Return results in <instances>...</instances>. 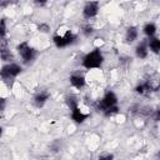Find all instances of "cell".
Masks as SVG:
<instances>
[{
    "label": "cell",
    "instance_id": "7402d4cb",
    "mask_svg": "<svg viewBox=\"0 0 160 160\" xmlns=\"http://www.w3.org/2000/svg\"><path fill=\"white\" fill-rule=\"evenodd\" d=\"M159 86H160V81H159Z\"/></svg>",
    "mask_w": 160,
    "mask_h": 160
},
{
    "label": "cell",
    "instance_id": "e0dca14e",
    "mask_svg": "<svg viewBox=\"0 0 160 160\" xmlns=\"http://www.w3.org/2000/svg\"><path fill=\"white\" fill-rule=\"evenodd\" d=\"M118 111H119V108H118V105H116V106L109 108V109L104 112V115H105V116H112V115H114V114H116Z\"/></svg>",
    "mask_w": 160,
    "mask_h": 160
},
{
    "label": "cell",
    "instance_id": "2e32d148",
    "mask_svg": "<svg viewBox=\"0 0 160 160\" xmlns=\"http://www.w3.org/2000/svg\"><path fill=\"white\" fill-rule=\"evenodd\" d=\"M82 32H84L85 36H90V35L94 32V28H92L90 24H86V25L82 26Z\"/></svg>",
    "mask_w": 160,
    "mask_h": 160
},
{
    "label": "cell",
    "instance_id": "30bf717a",
    "mask_svg": "<svg viewBox=\"0 0 160 160\" xmlns=\"http://www.w3.org/2000/svg\"><path fill=\"white\" fill-rule=\"evenodd\" d=\"M88 118H89V115H88V114H84V112H82V111H81L79 108L71 111V119H72L75 122H78V124L84 122V121H85Z\"/></svg>",
    "mask_w": 160,
    "mask_h": 160
},
{
    "label": "cell",
    "instance_id": "52a82bcc",
    "mask_svg": "<svg viewBox=\"0 0 160 160\" xmlns=\"http://www.w3.org/2000/svg\"><path fill=\"white\" fill-rule=\"evenodd\" d=\"M50 98V92L46 91V90H40L39 92H36L34 95V104L38 106V108H41L45 105V102L49 100Z\"/></svg>",
    "mask_w": 160,
    "mask_h": 160
},
{
    "label": "cell",
    "instance_id": "4fadbf2b",
    "mask_svg": "<svg viewBox=\"0 0 160 160\" xmlns=\"http://www.w3.org/2000/svg\"><path fill=\"white\" fill-rule=\"evenodd\" d=\"M142 31H144V34H145L146 36H149V38L151 39V38H154V35H155V32H156V26H155L154 22H148V24L144 25Z\"/></svg>",
    "mask_w": 160,
    "mask_h": 160
},
{
    "label": "cell",
    "instance_id": "7c38bea8",
    "mask_svg": "<svg viewBox=\"0 0 160 160\" xmlns=\"http://www.w3.org/2000/svg\"><path fill=\"white\" fill-rule=\"evenodd\" d=\"M148 46L154 54H160V39L159 38H151L148 40Z\"/></svg>",
    "mask_w": 160,
    "mask_h": 160
},
{
    "label": "cell",
    "instance_id": "ffe728a7",
    "mask_svg": "<svg viewBox=\"0 0 160 160\" xmlns=\"http://www.w3.org/2000/svg\"><path fill=\"white\" fill-rule=\"evenodd\" d=\"M5 32H6V26H5V20H1V25H0V34H1V39H5Z\"/></svg>",
    "mask_w": 160,
    "mask_h": 160
},
{
    "label": "cell",
    "instance_id": "277c9868",
    "mask_svg": "<svg viewBox=\"0 0 160 160\" xmlns=\"http://www.w3.org/2000/svg\"><path fill=\"white\" fill-rule=\"evenodd\" d=\"M116 104H118V96L115 95V92H112V91H108V92L102 96V99L98 102L96 109L104 114L109 108L116 106Z\"/></svg>",
    "mask_w": 160,
    "mask_h": 160
},
{
    "label": "cell",
    "instance_id": "9c48e42d",
    "mask_svg": "<svg viewBox=\"0 0 160 160\" xmlns=\"http://www.w3.org/2000/svg\"><path fill=\"white\" fill-rule=\"evenodd\" d=\"M149 54V46H148V41H141L136 48H135V55L139 59H145Z\"/></svg>",
    "mask_w": 160,
    "mask_h": 160
},
{
    "label": "cell",
    "instance_id": "8992f818",
    "mask_svg": "<svg viewBox=\"0 0 160 160\" xmlns=\"http://www.w3.org/2000/svg\"><path fill=\"white\" fill-rule=\"evenodd\" d=\"M99 8H100V4L98 1H88L82 9V16L85 19H91V18L96 16Z\"/></svg>",
    "mask_w": 160,
    "mask_h": 160
},
{
    "label": "cell",
    "instance_id": "5b68a950",
    "mask_svg": "<svg viewBox=\"0 0 160 160\" xmlns=\"http://www.w3.org/2000/svg\"><path fill=\"white\" fill-rule=\"evenodd\" d=\"M21 71H22V69H21V66H20L19 64L10 62V64H6V65H4V66L1 68L0 74H1L2 80L8 81V80H10V79L16 78Z\"/></svg>",
    "mask_w": 160,
    "mask_h": 160
},
{
    "label": "cell",
    "instance_id": "d6986e66",
    "mask_svg": "<svg viewBox=\"0 0 160 160\" xmlns=\"http://www.w3.org/2000/svg\"><path fill=\"white\" fill-rule=\"evenodd\" d=\"M98 160H114V155L110 152H105V154H101Z\"/></svg>",
    "mask_w": 160,
    "mask_h": 160
},
{
    "label": "cell",
    "instance_id": "5bb4252c",
    "mask_svg": "<svg viewBox=\"0 0 160 160\" xmlns=\"http://www.w3.org/2000/svg\"><path fill=\"white\" fill-rule=\"evenodd\" d=\"M150 90H151V85H150V82H149V81L140 82V84L135 88V91H136L138 94H141V95H144V94L149 92Z\"/></svg>",
    "mask_w": 160,
    "mask_h": 160
},
{
    "label": "cell",
    "instance_id": "44dd1931",
    "mask_svg": "<svg viewBox=\"0 0 160 160\" xmlns=\"http://www.w3.org/2000/svg\"><path fill=\"white\" fill-rule=\"evenodd\" d=\"M152 118H154V120H155V121H160V109H156V110L154 111Z\"/></svg>",
    "mask_w": 160,
    "mask_h": 160
},
{
    "label": "cell",
    "instance_id": "ba28073f",
    "mask_svg": "<svg viewBox=\"0 0 160 160\" xmlns=\"http://www.w3.org/2000/svg\"><path fill=\"white\" fill-rule=\"evenodd\" d=\"M69 81H70V84L74 86V88H76V89H82L84 86H85V78H84V75H81V74H72L70 78H69Z\"/></svg>",
    "mask_w": 160,
    "mask_h": 160
},
{
    "label": "cell",
    "instance_id": "7a4b0ae2",
    "mask_svg": "<svg viewBox=\"0 0 160 160\" xmlns=\"http://www.w3.org/2000/svg\"><path fill=\"white\" fill-rule=\"evenodd\" d=\"M16 50H18L19 55L21 56V59H22V61H24L25 64L31 62V61L36 58V50H35L32 46H30L26 41L20 42V44L16 46Z\"/></svg>",
    "mask_w": 160,
    "mask_h": 160
},
{
    "label": "cell",
    "instance_id": "6da1fadb",
    "mask_svg": "<svg viewBox=\"0 0 160 160\" xmlns=\"http://www.w3.org/2000/svg\"><path fill=\"white\" fill-rule=\"evenodd\" d=\"M104 62V56L101 54V51L99 49H95L90 52H88L84 58H82V66L85 69H96L100 68Z\"/></svg>",
    "mask_w": 160,
    "mask_h": 160
},
{
    "label": "cell",
    "instance_id": "9a60e30c",
    "mask_svg": "<svg viewBox=\"0 0 160 160\" xmlns=\"http://www.w3.org/2000/svg\"><path fill=\"white\" fill-rule=\"evenodd\" d=\"M66 104H68V106H69L70 111H72V110H75V109H78V108H79L78 99H76L74 95H70V96H68V98H66Z\"/></svg>",
    "mask_w": 160,
    "mask_h": 160
},
{
    "label": "cell",
    "instance_id": "ac0fdd59",
    "mask_svg": "<svg viewBox=\"0 0 160 160\" xmlns=\"http://www.w3.org/2000/svg\"><path fill=\"white\" fill-rule=\"evenodd\" d=\"M38 29H39L40 32H45V34L50 31V26H49L48 24H45V22H41V24L38 26Z\"/></svg>",
    "mask_w": 160,
    "mask_h": 160
},
{
    "label": "cell",
    "instance_id": "8fae6325",
    "mask_svg": "<svg viewBox=\"0 0 160 160\" xmlns=\"http://www.w3.org/2000/svg\"><path fill=\"white\" fill-rule=\"evenodd\" d=\"M138 35H139V32H138V29H136L135 26L128 28L126 34H125V40H126V42H132V41H135V40L138 39Z\"/></svg>",
    "mask_w": 160,
    "mask_h": 160
},
{
    "label": "cell",
    "instance_id": "3957f363",
    "mask_svg": "<svg viewBox=\"0 0 160 160\" xmlns=\"http://www.w3.org/2000/svg\"><path fill=\"white\" fill-rule=\"evenodd\" d=\"M76 39H78V36H76L74 32H71L70 30H68V31H66L65 34H62V35H59V34L54 35L52 41H54L55 46L60 49V48H66V46L74 44V42L76 41Z\"/></svg>",
    "mask_w": 160,
    "mask_h": 160
}]
</instances>
